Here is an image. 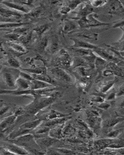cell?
<instances>
[{"mask_svg":"<svg viewBox=\"0 0 124 155\" xmlns=\"http://www.w3.org/2000/svg\"><path fill=\"white\" fill-rule=\"evenodd\" d=\"M52 88L44 89L38 90H33L32 89L20 90L17 89L16 90H2L0 89V94H10L13 96H21V95H33L36 96L37 95L47 94L52 92Z\"/></svg>","mask_w":124,"mask_h":155,"instance_id":"6da1fadb","label":"cell"},{"mask_svg":"<svg viewBox=\"0 0 124 155\" xmlns=\"http://www.w3.org/2000/svg\"><path fill=\"white\" fill-rule=\"evenodd\" d=\"M50 71L55 77L57 78V79L62 81L69 83L73 81V79L70 75L60 68L56 67L52 68L50 69Z\"/></svg>","mask_w":124,"mask_h":155,"instance_id":"7a4b0ae2","label":"cell"},{"mask_svg":"<svg viewBox=\"0 0 124 155\" xmlns=\"http://www.w3.org/2000/svg\"><path fill=\"white\" fill-rule=\"evenodd\" d=\"M58 37L57 35H53L48 38L46 51L51 54H54L59 50Z\"/></svg>","mask_w":124,"mask_h":155,"instance_id":"3957f363","label":"cell"},{"mask_svg":"<svg viewBox=\"0 0 124 155\" xmlns=\"http://www.w3.org/2000/svg\"><path fill=\"white\" fill-rule=\"evenodd\" d=\"M71 39L73 40V42H74L73 45H72L73 48H84V49L90 50H95L99 48V47L96 45H93V44L86 42L83 40L79 39L72 38Z\"/></svg>","mask_w":124,"mask_h":155,"instance_id":"277c9868","label":"cell"},{"mask_svg":"<svg viewBox=\"0 0 124 155\" xmlns=\"http://www.w3.org/2000/svg\"><path fill=\"white\" fill-rule=\"evenodd\" d=\"M5 148L8 150L12 154H19V155H27L30 154L28 151L24 148L15 144L14 143H8L5 145Z\"/></svg>","mask_w":124,"mask_h":155,"instance_id":"5b68a950","label":"cell"},{"mask_svg":"<svg viewBox=\"0 0 124 155\" xmlns=\"http://www.w3.org/2000/svg\"><path fill=\"white\" fill-rule=\"evenodd\" d=\"M17 118V116L15 114H13L4 118L0 122V132L3 133L4 131H5L11 125L14 123Z\"/></svg>","mask_w":124,"mask_h":155,"instance_id":"8992f818","label":"cell"},{"mask_svg":"<svg viewBox=\"0 0 124 155\" xmlns=\"http://www.w3.org/2000/svg\"><path fill=\"white\" fill-rule=\"evenodd\" d=\"M58 140L56 139L51 137H42V138H38L37 140L35 141L38 146L41 147L48 148L51 147L54 143H56Z\"/></svg>","mask_w":124,"mask_h":155,"instance_id":"52a82bcc","label":"cell"},{"mask_svg":"<svg viewBox=\"0 0 124 155\" xmlns=\"http://www.w3.org/2000/svg\"><path fill=\"white\" fill-rule=\"evenodd\" d=\"M63 124L57 125L50 128L49 131V136L56 139L59 140L62 138L63 136Z\"/></svg>","mask_w":124,"mask_h":155,"instance_id":"ba28073f","label":"cell"},{"mask_svg":"<svg viewBox=\"0 0 124 155\" xmlns=\"http://www.w3.org/2000/svg\"><path fill=\"white\" fill-rule=\"evenodd\" d=\"M0 16L2 17V18L11 19V18L13 17L20 18L21 15L17 11L0 7Z\"/></svg>","mask_w":124,"mask_h":155,"instance_id":"9c48e42d","label":"cell"},{"mask_svg":"<svg viewBox=\"0 0 124 155\" xmlns=\"http://www.w3.org/2000/svg\"><path fill=\"white\" fill-rule=\"evenodd\" d=\"M94 51L95 53L98 55L99 57L102 58L103 59L105 60L106 61H112V62H114L115 61H117L116 59V57H114V56L103 49L99 47L94 50Z\"/></svg>","mask_w":124,"mask_h":155,"instance_id":"30bf717a","label":"cell"},{"mask_svg":"<svg viewBox=\"0 0 124 155\" xmlns=\"http://www.w3.org/2000/svg\"><path fill=\"white\" fill-rule=\"evenodd\" d=\"M52 86V85L47 84L44 81H40L39 80L33 79L30 81V89L33 90L44 89L50 88Z\"/></svg>","mask_w":124,"mask_h":155,"instance_id":"8fae6325","label":"cell"},{"mask_svg":"<svg viewBox=\"0 0 124 155\" xmlns=\"http://www.w3.org/2000/svg\"><path fill=\"white\" fill-rule=\"evenodd\" d=\"M2 2L5 4L8 7H9L10 8L14 9L16 11H17V12L20 11V12L27 14L31 11L30 9L27 8V7H25L22 5H20L19 4L7 1Z\"/></svg>","mask_w":124,"mask_h":155,"instance_id":"7c38bea8","label":"cell"},{"mask_svg":"<svg viewBox=\"0 0 124 155\" xmlns=\"http://www.w3.org/2000/svg\"><path fill=\"white\" fill-rule=\"evenodd\" d=\"M2 78L8 87H16V80L13 75L8 71H4L2 73Z\"/></svg>","mask_w":124,"mask_h":155,"instance_id":"4fadbf2b","label":"cell"},{"mask_svg":"<svg viewBox=\"0 0 124 155\" xmlns=\"http://www.w3.org/2000/svg\"><path fill=\"white\" fill-rule=\"evenodd\" d=\"M43 121L40 119L38 120H34V121H28L27 122L23 124L22 125L20 126L21 128H23V129H26V130H34L37 128L38 127H39Z\"/></svg>","mask_w":124,"mask_h":155,"instance_id":"5bb4252c","label":"cell"},{"mask_svg":"<svg viewBox=\"0 0 124 155\" xmlns=\"http://www.w3.org/2000/svg\"><path fill=\"white\" fill-rule=\"evenodd\" d=\"M45 121L46 122H45L44 123H41L40 125L45 126V127H49V128L50 127L51 128L55 126L64 123L66 121V118L64 117L58 118L54 119Z\"/></svg>","mask_w":124,"mask_h":155,"instance_id":"9a60e30c","label":"cell"},{"mask_svg":"<svg viewBox=\"0 0 124 155\" xmlns=\"http://www.w3.org/2000/svg\"><path fill=\"white\" fill-rule=\"evenodd\" d=\"M16 87L20 90L30 89V81L19 77L16 80Z\"/></svg>","mask_w":124,"mask_h":155,"instance_id":"2e32d148","label":"cell"},{"mask_svg":"<svg viewBox=\"0 0 124 155\" xmlns=\"http://www.w3.org/2000/svg\"><path fill=\"white\" fill-rule=\"evenodd\" d=\"M31 75H32L34 79L47 82L50 84H54L56 83L54 80L51 79V78L47 74H31Z\"/></svg>","mask_w":124,"mask_h":155,"instance_id":"e0dca14e","label":"cell"},{"mask_svg":"<svg viewBox=\"0 0 124 155\" xmlns=\"http://www.w3.org/2000/svg\"><path fill=\"white\" fill-rule=\"evenodd\" d=\"M123 117H118L117 118L105 120L101 123L104 127L106 128H111L116 125L117 124L123 121Z\"/></svg>","mask_w":124,"mask_h":155,"instance_id":"ac0fdd59","label":"cell"},{"mask_svg":"<svg viewBox=\"0 0 124 155\" xmlns=\"http://www.w3.org/2000/svg\"><path fill=\"white\" fill-rule=\"evenodd\" d=\"M67 115L61 114V113H58V112L54 111V110H51L48 114H47L46 115H45L43 117L42 116V118L40 119L42 120L43 121H47V120H51V119L58 118L64 117Z\"/></svg>","mask_w":124,"mask_h":155,"instance_id":"d6986e66","label":"cell"},{"mask_svg":"<svg viewBox=\"0 0 124 155\" xmlns=\"http://www.w3.org/2000/svg\"><path fill=\"white\" fill-rule=\"evenodd\" d=\"M23 71L30 74H47V68L44 67H37L31 68H22Z\"/></svg>","mask_w":124,"mask_h":155,"instance_id":"ffe728a7","label":"cell"},{"mask_svg":"<svg viewBox=\"0 0 124 155\" xmlns=\"http://www.w3.org/2000/svg\"><path fill=\"white\" fill-rule=\"evenodd\" d=\"M31 131V130L23 129V128L19 127L18 130L14 131L13 132H12L9 135V139H10V140H12L15 139V138L20 137L21 136L29 133Z\"/></svg>","mask_w":124,"mask_h":155,"instance_id":"44dd1931","label":"cell"},{"mask_svg":"<svg viewBox=\"0 0 124 155\" xmlns=\"http://www.w3.org/2000/svg\"><path fill=\"white\" fill-rule=\"evenodd\" d=\"M88 121L90 127L95 130L99 128L101 125V119L98 116L89 117Z\"/></svg>","mask_w":124,"mask_h":155,"instance_id":"7402d4cb","label":"cell"},{"mask_svg":"<svg viewBox=\"0 0 124 155\" xmlns=\"http://www.w3.org/2000/svg\"><path fill=\"white\" fill-rule=\"evenodd\" d=\"M34 32L33 31L30 32H27V33L20 36L18 40L24 44H28L30 43L31 42H32V40L34 39Z\"/></svg>","mask_w":124,"mask_h":155,"instance_id":"603a6c76","label":"cell"},{"mask_svg":"<svg viewBox=\"0 0 124 155\" xmlns=\"http://www.w3.org/2000/svg\"><path fill=\"white\" fill-rule=\"evenodd\" d=\"M107 68L109 70H111L113 74H117L119 76H123V69L120 67H118V65H116L114 62H111L108 65H107Z\"/></svg>","mask_w":124,"mask_h":155,"instance_id":"cb8c5ba5","label":"cell"},{"mask_svg":"<svg viewBox=\"0 0 124 155\" xmlns=\"http://www.w3.org/2000/svg\"><path fill=\"white\" fill-rule=\"evenodd\" d=\"M47 41H48V38L46 37H44L40 39V40L38 41V42L37 44V50L39 52L42 53L46 51Z\"/></svg>","mask_w":124,"mask_h":155,"instance_id":"d4e9b609","label":"cell"},{"mask_svg":"<svg viewBox=\"0 0 124 155\" xmlns=\"http://www.w3.org/2000/svg\"><path fill=\"white\" fill-rule=\"evenodd\" d=\"M116 80L113 81H107V82H103L101 84L100 86V91L102 93H105L106 92L109 90L113 86V85L116 83Z\"/></svg>","mask_w":124,"mask_h":155,"instance_id":"484cf974","label":"cell"},{"mask_svg":"<svg viewBox=\"0 0 124 155\" xmlns=\"http://www.w3.org/2000/svg\"><path fill=\"white\" fill-rule=\"evenodd\" d=\"M49 28H50V25L49 24H43V25L38 26L36 28H34L33 30V31L35 34H37V35L39 37H41L43 34L45 33L49 29Z\"/></svg>","mask_w":124,"mask_h":155,"instance_id":"4316f807","label":"cell"},{"mask_svg":"<svg viewBox=\"0 0 124 155\" xmlns=\"http://www.w3.org/2000/svg\"><path fill=\"white\" fill-rule=\"evenodd\" d=\"M76 28H77V25L75 22L72 21H67L64 26L63 31L65 33H67L72 31Z\"/></svg>","mask_w":124,"mask_h":155,"instance_id":"83f0119b","label":"cell"},{"mask_svg":"<svg viewBox=\"0 0 124 155\" xmlns=\"http://www.w3.org/2000/svg\"><path fill=\"white\" fill-rule=\"evenodd\" d=\"M72 51H73V52L78 55L79 56L83 57H85L86 56L89 55L91 53V50L84 49V48H74Z\"/></svg>","mask_w":124,"mask_h":155,"instance_id":"f1b7e54d","label":"cell"},{"mask_svg":"<svg viewBox=\"0 0 124 155\" xmlns=\"http://www.w3.org/2000/svg\"><path fill=\"white\" fill-rule=\"evenodd\" d=\"M9 45L10 47L17 52L22 53H25L26 52V49L25 48L20 44L11 42Z\"/></svg>","mask_w":124,"mask_h":155,"instance_id":"f546056e","label":"cell"},{"mask_svg":"<svg viewBox=\"0 0 124 155\" xmlns=\"http://www.w3.org/2000/svg\"><path fill=\"white\" fill-rule=\"evenodd\" d=\"M27 23H20V22H3L0 23V28H18L19 27L25 25Z\"/></svg>","mask_w":124,"mask_h":155,"instance_id":"4dcf8cb0","label":"cell"},{"mask_svg":"<svg viewBox=\"0 0 124 155\" xmlns=\"http://www.w3.org/2000/svg\"><path fill=\"white\" fill-rule=\"evenodd\" d=\"M106 62L107 61L103 59L102 58L100 57H96L95 59V66L96 67L98 70L102 69L106 65Z\"/></svg>","mask_w":124,"mask_h":155,"instance_id":"1f68e13d","label":"cell"},{"mask_svg":"<svg viewBox=\"0 0 124 155\" xmlns=\"http://www.w3.org/2000/svg\"><path fill=\"white\" fill-rule=\"evenodd\" d=\"M41 12V7H37L33 10H31L27 14V15L30 18H35L39 17Z\"/></svg>","mask_w":124,"mask_h":155,"instance_id":"d6a6232c","label":"cell"},{"mask_svg":"<svg viewBox=\"0 0 124 155\" xmlns=\"http://www.w3.org/2000/svg\"><path fill=\"white\" fill-rule=\"evenodd\" d=\"M8 63L10 67L15 68H18L21 67V63L20 61L14 57L9 58L8 60Z\"/></svg>","mask_w":124,"mask_h":155,"instance_id":"836d02e7","label":"cell"},{"mask_svg":"<svg viewBox=\"0 0 124 155\" xmlns=\"http://www.w3.org/2000/svg\"><path fill=\"white\" fill-rule=\"evenodd\" d=\"M85 66H80L77 67V72L78 73L83 77H86L88 75V69Z\"/></svg>","mask_w":124,"mask_h":155,"instance_id":"e575fe53","label":"cell"},{"mask_svg":"<svg viewBox=\"0 0 124 155\" xmlns=\"http://www.w3.org/2000/svg\"><path fill=\"white\" fill-rule=\"evenodd\" d=\"M121 131V130L111 131L107 134V137L110 139H114L120 134Z\"/></svg>","mask_w":124,"mask_h":155,"instance_id":"d590c367","label":"cell"},{"mask_svg":"<svg viewBox=\"0 0 124 155\" xmlns=\"http://www.w3.org/2000/svg\"><path fill=\"white\" fill-rule=\"evenodd\" d=\"M20 77L31 81L34 79L32 75L25 71H21L20 73Z\"/></svg>","mask_w":124,"mask_h":155,"instance_id":"8d00e7d4","label":"cell"},{"mask_svg":"<svg viewBox=\"0 0 124 155\" xmlns=\"http://www.w3.org/2000/svg\"><path fill=\"white\" fill-rule=\"evenodd\" d=\"M67 5L69 8H70L71 10H73L76 7H77L78 5L80 4L82 2L79 1H72L67 2Z\"/></svg>","mask_w":124,"mask_h":155,"instance_id":"74e56055","label":"cell"},{"mask_svg":"<svg viewBox=\"0 0 124 155\" xmlns=\"http://www.w3.org/2000/svg\"><path fill=\"white\" fill-rule=\"evenodd\" d=\"M55 150H57V151L60 154H78V153L74 151H71V150H68V149H61V148H58Z\"/></svg>","mask_w":124,"mask_h":155,"instance_id":"f35d334b","label":"cell"},{"mask_svg":"<svg viewBox=\"0 0 124 155\" xmlns=\"http://www.w3.org/2000/svg\"><path fill=\"white\" fill-rule=\"evenodd\" d=\"M107 1H91V5L94 7H99L103 5Z\"/></svg>","mask_w":124,"mask_h":155,"instance_id":"ab89813d","label":"cell"},{"mask_svg":"<svg viewBox=\"0 0 124 155\" xmlns=\"http://www.w3.org/2000/svg\"><path fill=\"white\" fill-rule=\"evenodd\" d=\"M71 11V9L70 8L67 6H63L61 8L60 10V12L62 14L66 15L68 13Z\"/></svg>","mask_w":124,"mask_h":155,"instance_id":"60d3db41","label":"cell"},{"mask_svg":"<svg viewBox=\"0 0 124 155\" xmlns=\"http://www.w3.org/2000/svg\"><path fill=\"white\" fill-rule=\"evenodd\" d=\"M116 97V93H112L106 97V101H112V100L115 99Z\"/></svg>","mask_w":124,"mask_h":155,"instance_id":"b9f144b4","label":"cell"},{"mask_svg":"<svg viewBox=\"0 0 124 155\" xmlns=\"http://www.w3.org/2000/svg\"><path fill=\"white\" fill-rule=\"evenodd\" d=\"M93 101L96 102H100V103H102L103 102L104 99L102 98V97L100 96H96L93 98Z\"/></svg>","mask_w":124,"mask_h":155,"instance_id":"7bdbcfd3","label":"cell"},{"mask_svg":"<svg viewBox=\"0 0 124 155\" xmlns=\"http://www.w3.org/2000/svg\"><path fill=\"white\" fill-rule=\"evenodd\" d=\"M99 108H101L102 109H108L110 107V104L109 103H101V104H100L99 105Z\"/></svg>","mask_w":124,"mask_h":155,"instance_id":"ee69618b","label":"cell"},{"mask_svg":"<svg viewBox=\"0 0 124 155\" xmlns=\"http://www.w3.org/2000/svg\"><path fill=\"white\" fill-rule=\"evenodd\" d=\"M89 117H94V116H98L99 114L95 110H90L89 113H87Z\"/></svg>","mask_w":124,"mask_h":155,"instance_id":"f6af8a7d","label":"cell"},{"mask_svg":"<svg viewBox=\"0 0 124 155\" xmlns=\"http://www.w3.org/2000/svg\"><path fill=\"white\" fill-rule=\"evenodd\" d=\"M103 74L105 76H109L113 75V73L111 70H109V69H107V70L104 71Z\"/></svg>","mask_w":124,"mask_h":155,"instance_id":"bcb514c9","label":"cell"},{"mask_svg":"<svg viewBox=\"0 0 124 155\" xmlns=\"http://www.w3.org/2000/svg\"><path fill=\"white\" fill-rule=\"evenodd\" d=\"M8 107H4V108H2V109H0V116L3 115V114H4L5 113H6L8 110Z\"/></svg>","mask_w":124,"mask_h":155,"instance_id":"7dc6e473","label":"cell"},{"mask_svg":"<svg viewBox=\"0 0 124 155\" xmlns=\"http://www.w3.org/2000/svg\"><path fill=\"white\" fill-rule=\"evenodd\" d=\"M123 94H124V86L122 85L120 87V88L119 89V91L117 92V93L116 94V96L119 97V96H123Z\"/></svg>","mask_w":124,"mask_h":155,"instance_id":"c3c4849f","label":"cell"},{"mask_svg":"<svg viewBox=\"0 0 124 155\" xmlns=\"http://www.w3.org/2000/svg\"><path fill=\"white\" fill-rule=\"evenodd\" d=\"M4 135L3 132H0V140H2L4 138Z\"/></svg>","mask_w":124,"mask_h":155,"instance_id":"681fc988","label":"cell"}]
</instances>
